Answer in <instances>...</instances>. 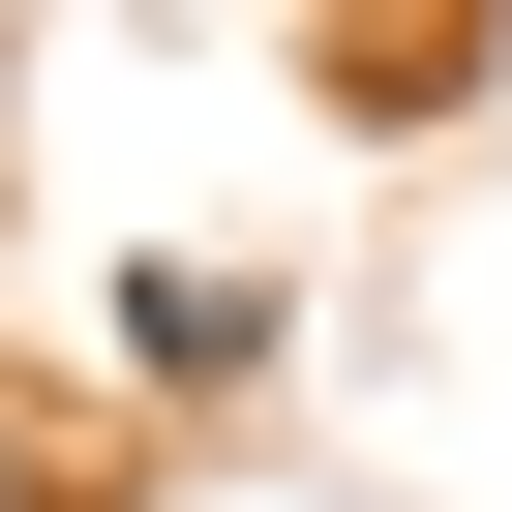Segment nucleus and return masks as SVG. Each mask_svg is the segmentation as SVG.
Segmentation results:
<instances>
[{
	"label": "nucleus",
	"instance_id": "f03ea898",
	"mask_svg": "<svg viewBox=\"0 0 512 512\" xmlns=\"http://www.w3.org/2000/svg\"><path fill=\"white\" fill-rule=\"evenodd\" d=\"M0 512H31V482H0Z\"/></svg>",
	"mask_w": 512,
	"mask_h": 512
},
{
	"label": "nucleus",
	"instance_id": "f257e3e1",
	"mask_svg": "<svg viewBox=\"0 0 512 512\" xmlns=\"http://www.w3.org/2000/svg\"><path fill=\"white\" fill-rule=\"evenodd\" d=\"M121 362H151V392H241V362H272V272H211V241H151V272H121Z\"/></svg>",
	"mask_w": 512,
	"mask_h": 512
}]
</instances>
